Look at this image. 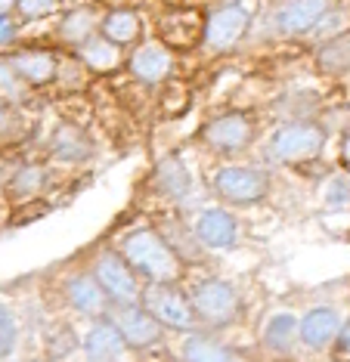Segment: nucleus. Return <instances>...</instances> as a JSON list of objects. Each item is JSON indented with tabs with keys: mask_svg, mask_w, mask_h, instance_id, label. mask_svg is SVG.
Masks as SVG:
<instances>
[{
	"mask_svg": "<svg viewBox=\"0 0 350 362\" xmlns=\"http://www.w3.org/2000/svg\"><path fill=\"white\" fill-rule=\"evenodd\" d=\"M121 257L146 282H174L180 273V260L158 229H133L121 238Z\"/></svg>",
	"mask_w": 350,
	"mask_h": 362,
	"instance_id": "obj_1",
	"label": "nucleus"
},
{
	"mask_svg": "<svg viewBox=\"0 0 350 362\" xmlns=\"http://www.w3.org/2000/svg\"><path fill=\"white\" fill-rule=\"evenodd\" d=\"M205 19L202 6H168L155 22L158 40L174 53H193L205 40Z\"/></svg>",
	"mask_w": 350,
	"mask_h": 362,
	"instance_id": "obj_2",
	"label": "nucleus"
},
{
	"mask_svg": "<svg viewBox=\"0 0 350 362\" xmlns=\"http://www.w3.org/2000/svg\"><path fill=\"white\" fill-rule=\"evenodd\" d=\"M143 307L162 322V328H177V332H193L198 316L193 300L174 288V282H149L143 291Z\"/></svg>",
	"mask_w": 350,
	"mask_h": 362,
	"instance_id": "obj_3",
	"label": "nucleus"
},
{
	"mask_svg": "<svg viewBox=\"0 0 350 362\" xmlns=\"http://www.w3.org/2000/svg\"><path fill=\"white\" fill-rule=\"evenodd\" d=\"M322 146H326V130L320 124H310V121H295V124H286L273 134L266 152L282 164H298L316 158Z\"/></svg>",
	"mask_w": 350,
	"mask_h": 362,
	"instance_id": "obj_4",
	"label": "nucleus"
},
{
	"mask_svg": "<svg viewBox=\"0 0 350 362\" xmlns=\"http://www.w3.org/2000/svg\"><path fill=\"white\" fill-rule=\"evenodd\" d=\"M248 28H252V6H245L242 0H232V4H223L214 13H208L202 44L214 53L232 50L245 37Z\"/></svg>",
	"mask_w": 350,
	"mask_h": 362,
	"instance_id": "obj_5",
	"label": "nucleus"
},
{
	"mask_svg": "<svg viewBox=\"0 0 350 362\" xmlns=\"http://www.w3.org/2000/svg\"><path fill=\"white\" fill-rule=\"evenodd\" d=\"M193 310L208 325H230L239 316V298L232 285L220 279H205L193 288Z\"/></svg>",
	"mask_w": 350,
	"mask_h": 362,
	"instance_id": "obj_6",
	"label": "nucleus"
},
{
	"mask_svg": "<svg viewBox=\"0 0 350 362\" xmlns=\"http://www.w3.org/2000/svg\"><path fill=\"white\" fill-rule=\"evenodd\" d=\"M214 189L223 202L232 204H254L266 199L270 192V180H266L264 170L257 168H220L218 177H214Z\"/></svg>",
	"mask_w": 350,
	"mask_h": 362,
	"instance_id": "obj_7",
	"label": "nucleus"
},
{
	"mask_svg": "<svg viewBox=\"0 0 350 362\" xmlns=\"http://www.w3.org/2000/svg\"><path fill=\"white\" fill-rule=\"evenodd\" d=\"M94 279L99 282L106 294H109L112 303H137L140 300V282L137 273L124 263L121 254L103 251L94 263Z\"/></svg>",
	"mask_w": 350,
	"mask_h": 362,
	"instance_id": "obj_8",
	"label": "nucleus"
},
{
	"mask_svg": "<svg viewBox=\"0 0 350 362\" xmlns=\"http://www.w3.org/2000/svg\"><path fill=\"white\" fill-rule=\"evenodd\" d=\"M128 71L146 87L164 84L174 71V50H168L158 37L140 40V44H133V50L128 56Z\"/></svg>",
	"mask_w": 350,
	"mask_h": 362,
	"instance_id": "obj_9",
	"label": "nucleus"
},
{
	"mask_svg": "<svg viewBox=\"0 0 350 362\" xmlns=\"http://www.w3.org/2000/svg\"><path fill=\"white\" fill-rule=\"evenodd\" d=\"M202 139L218 152H239L254 139V118L248 112L218 115L205 124Z\"/></svg>",
	"mask_w": 350,
	"mask_h": 362,
	"instance_id": "obj_10",
	"label": "nucleus"
},
{
	"mask_svg": "<svg viewBox=\"0 0 350 362\" xmlns=\"http://www.w3.org/2000/svg\"><path fill=\"white\" fill-rule=\"evenodd\" d=\"M332 10V0H282L273 13V28L282 37H301L310 35L316 22Z\"/></svg>",
	"mask_w": 350,
	"mask_h": 362,
	"instance_id": "obj_11",
	"label": "nucleus"
},
{
	"mask_svg": "<svg viewBox=\"0 0 350 362\" xmlns=\"http://www.w3.org/2000/svg\"><path fill=\"white\" fill-rule=\"evenodd\" d=\"M112 322L121 332L128 347L143 350L162 341V322L146 307H137V303H118V310L112 313Z\"/></svg>",
	"mask_w": 350,
	"mask_h": 362,
	"instance_id": "obj_12",
	"label": "nucleus"
},
{
	"mask_svg": "<svg viewBox=\"0 0 350 362\" xmlns=\"http://www.w3.org/2000/svg\"><path fill=\"white\" fill-rule=\"evenodd\" d=\"M99 19H103V10H99L96 0H81V4L69 6L60 22H56V40L65 44L69 50H78L87 37H94L99 31Z\"/></svg>",
	"mask_w": 350,
	"mask_h": 362,
	"instance_id": "obj_13",
	"label": "nucleus"
},
{
	"mask_svg": "<svg viewBox=\"0 0 350 362\" xmlns=\"http://www.w3.org/2000/svg\"><path fill=\"white\" fill-rule=\"evenodd\" d=\"M60 56L50 47H19L6 59L13 62L16 75H19L28 87H47L56 81V69H60Z\"/></svg>",
	"mask_w": 350,
	"mask_h": 362,
	"instance_id": "obj_14",
	"label": "nucleus"
},
{
	"mask_svg": "<svg viewBox=\"0 0 350 362\" xmlns=\"http://www.w3.org/2000/svg\"><path fill=\"white\" fill-rule=\"evenodd\" d=\"M99 35L128 50V47L140 44V37H143V16L124 4L109 6V10H103V19H99Z\"/></svg>",
	"mask_w": 350,
	"mask_h": 362,
	"instance_id": "obj_15",
	"label": "nucleus"
},
{
	"mask_svg": "<svg viewBox=\"0 0 350 362\" xmlns=\"http://www.w3.org/2000/svg\"><path fill=\"white\" fill-rule=\"evenodd\" d=\"M74 56H78L94 75H109V71H118L124 65V47L112 44V40L103 37L99 31L94 37H87L84 44L74 50Z\"/></svg>",
	"mask_w": 350,
	"mask_h": 362,
	"instance_id": "obj_16",
	"label": "nucleus"
},
{
	"mask_svg": "<svg viewBox=\"0 0 350 362\" xmlns=\"http://www.w3.org/2000/svg\"><path fill=\"white\" fill-rule=\"evenodd\" d=\"M193 233L208 248H230V245L236 242V220L223 208H208L196 217Z\"/></svg>",
	"mask_w": 350,
	"mask_h": 362,
	"instance_id": "obj_17",
	"label": "nucleus"
},
{
	"mask_svg": "<svg viewBox=\"0 0 350 362\" xmlns=\"http://www.w3.org/2000/svg\"><path fill=\"white\" fill-rule=\"evenodd\" d=\"M65 298L78 313L84 316H103L109 310V294L99 288V282L94 276H72L65 282Z\"/></svg>",
	"mask_w": 350,
	"mask_h": 362,
	"instance_id": "obj_18",
	"label": "nucleus"
},
{
	"mask_svg": "<svg viewBox=\"0 0 350 362\" xmlns=\"http://www.w3.org/2000/svg\"><path fill=\"white\" fill-rule=\"evenodd\" d=\"M301 341L307 347H329L341 332V316L332 307H316L301 319Z\"/></svg>",
	"mask_w": 350,
	"mask_h": 362,
	"instance_id": "obj_19",
	"label": "nucleus"
},
{
	"mask_svg": "<svg viewBox=\"0 0 350 362\" xmlns=\"http://www.w3.org/2000/svg\"><path fill=\"white\" fill-rule=\"evenodd\" d=\"M316 69L322 75H344V71H350V28L326 37L316 47Z\"/></svg>",
	"mask_w": 350,
	"mask_h": 362,
	"instance_id": "obj_20",
	"label": "nucleus"
},
{
	"mask_svg": "<svg viewBox=\"0 0 350 362\" xmlns=\"http://www.w3.org/2000/svg\"><path fill=\"white\" fill-rule=\"evenodd\" d=\"M121 347H124V337H121L118 328H115L112 319L96 322L84 337V353L94 362H112L121 353Z\"/></svg>",
	"mask_w": 350,
	"mask_h": 362,
	"instance_id": "obj_21",
	"label": "nucleus"
},
{
	"mask_svg": "<svg viewBox=\"0 0 350 362\" xmlns=\"http://www.w3.org/2000/svg\"><path fill=\"white\" fill-rule=\"evenodd\" d=\"M155 183L168 199L180 202V199H186L189 189H193V177H189V170L183 168L180 158H164L155 168Z\"/></svg>",
	"mask_w": 350,
	"mask_h": 362,
	"instance_id": "obj_22",
	"label": "nucleus"
},
{
	"mask_svg": "<svg viewBox=\"0 0 350 362\" xmlns=\"http://www.w3.org/2000/svg\"><path fill=\"white\" fill-rule=\"evenodd\" d=\"M50 149L62 161H81L90 155V139L84 136V130L78 124H62L53 134V139H50Z\"/></svg>",
	"mask_w": 350,
	"mask_h": 362,
	"instance_id": "obj_23",
	"label": "nucleus"
},
{
	"mask_svg": "<svg viewBox=\"0 0 350 362\" xmlns=\"http://www.w3.org/2000/svg\"><path fill=\"white\" fill-rule=\"evenodd\" d=\"M183 362H232V353L211 337L193 334L183 344Z\"/></svg>",
	"mask_w": 350,
	"mask_h": 362,
	"instance_id": "obj_24",
	"label": "nucleus"
},
{
	"mask_svg": "<svg viewBox=\"0 0 350 362\" xmlns=\"http://www.w3.org/2000/svg\"><path fill=\"white\" fill-rule=\"evenodd\" d=\"M28 134V121L16 103H0V143H16Z\"/></svg>",
	"mask_w": 350,
	"mask_h": 362,
	"instance_id": "obj_25",
	"label": "nucleus"
},
{
	"mask_svg": "<svg viewBox=\"0 0 350 362\" xmlns=\"http://www.w3.org/2000/svg\"><path fill=\"white\" fill-rule=\"evenodd\" d=\"M298 332V319L288 316V313H279V316H273L270 322H266V347L273 350H288L291 347V337Z\"/></svg>",
	"mask_w": 350,
	"mask_h": 362,
	"instance_id": "obj_26",
	"label": "nucleus"
},
{
	"mask_svg": "<svg viewBox=\"0 0 350 362\" xmlns=\"http://www.w3.org/2000/svg\"><path fill=\"white\" fill-rule=\"evenodd\" d=\"M65 0H16L13 6V16L22 22H40V19H50L62 10Z\"/></svg>",
	"mask_w": 350,
	"mask_h": 362,
	"instance_id": "obj_27",
	"label": "nucleus"
},
{
	"mask_svg": "<svg viewBox=\"0 0 350 362\" xmlns=\"http://www.w3.org/2000/svg\"><path fill=\"white\" fill-rule=\"evenodd\" d=\"M25 90H28V84L16 75L13 62L6 59V56H0V103H22Z\"/></svg>",
	"mask_w": 350,
	"mask_h": 362,
	"instance_id": "obj_28",
	"label": "nucleus"
},
{
	"mask_svg": "<svg viewBox=\"0 0 350 362\" xmlns=\"http://www.w3.org/2000/svg\"><path fill=\"white\" fill-rule=\"evenodd\" d=\"M44 180H47L44 170H40V168H31V164H28V168H19V170L13 174L10 192L16 195V199H31V195H35L38 189L44 186Z\"/></svg>",
	"mask_w": 350,
	"mask_h": 362,
	"instance_id": "obj_29",
	"label": "nucleus"
},
{
	"mask_svg": "<svg viewBox=\"0 0 350 362\" xmlns=\"http://www.w3.org/2000/svg\"><path fill=\"white\" fill-rule=\"evenodd\" d=\"M189 105V90L183 81H164V90H162V109L164 115H180L186 112Z\"/></svg>",
	"mask_w": 350,
	"mask_h": 362,
	"instance_id": "obj_30",
	"label": "nucleus"
},
{
	"mask_svg": "<svg viewBox=\"0 0 350 362\" xmlns=\"http://www.w3.org/2000/svg\"><path fill=\"white\" fill-rule=\"evenodd\" d=\"M19 341V328H16V316L0 303V359H6L16 350Z\"/></svg>",
	"mask_w": 350,
	"mask_h": 362,
	"instance_id": "obj_31",
	"label": "nucleus"
},
{
	"mask_svg": "<svg viewBox=\"0 0 350 362\" xmlns=\"http://www.w3.org/2000/svg\"><path fill=\"white\" fill-rule=\"evenodd\" d=\"M313 31H316L320 37H332V35H338V31H344V13L332 6V10L322 16L320 22H316V28H313Z\"/></svg>",
	"mask_w": 350,
	"mask_h": 362,
	"instance_id": "obj_32",
	"label": "nucleus"
},
{
	"mask_svg": "<svg viewBox=\"0 0 350 362\" xmlns=\"http://www.w3.org/2000/svg\"><path fill=\"white\" fill-rule=\"evenodd\" d=\"M16 40V19L13 13H0V47H10Z\"/></svg>",
	"mask_w": 350,
	"mask_h": 362,
	"instance_id": "obj_33",
	"label": "nucleus"
},
{
	"mask_svg": "<svg viewBox=\"0 0 350 362\" xmlns=\"http://www.w3.org/2000/svg\"><path fill=\"white\" fill-rule=\"evenodd\" d=\"M335 359L338 362H350V322L341 328L335 337Z\"/></svg>",
	"mask_w": 350,
	"mask_h": 362,
	"instance_id": "obj_34",
	"label": "nucleus"
},
{
	"mask_svg": "<svg viewBox=\"0 0 350 362\" xmlns=\"http://www.w3.org/2000/svg\"><path fill=\"white\" fill-rule=\"evenodd\" d=\"M341 164L350 170V130L344 134V139H341Z\"/></svg>",
	"mask_w": 350,
	"mask_h": 362,
	"instance_id": "obj_35",
	"label": "nucleus"
},
{
	"mask_svg": "<svg viewBox=\"0 0 350 362\" xmlns=\"http://www.w3.org/2000/svg\"><path fill=\"white\" fill-rule=\"evenodd\" d=\"M16 0H0V13H13Z\"/></svg>",
	"mask_w": 350,
	"mask_h": 362,
	"instance_id": "obj_36",
	"label": "nucleus"
},
{
	"mask_svg": "<svg viewBox=\"0 0 350 362\" xmlns=\"http://www.w3.org/2000/svg\"><path fill=\"white\" fill-rule=\"evenodd\" d=\"M96 4H99V0H96Z\"/></svg>",
	"mask_w": 350,
	"mask_h": 362,
	"instance_id": "obj_37",
	"label": "nucleus"
}]
</instances>
